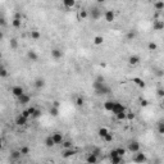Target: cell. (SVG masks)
Segmentation results:
<instances>
[{
	"label": "cell",
	"instance_id": "cell-14",
	"mask_svg": "<svg viewBox=\"0 0 164 164\" xmlns=\"http://www.w3.org/2000/svg\"><path fill=\"white\" fill-rule=\"evenodd\" d=\"M45 86V79L44 78H36L35 79V87L36 89H42Z\"/></svg>",
	"mask_w": 164,
	"mask_h": 164
},
{
	"label": "cell",
	"instance_id": "cell-45",
	"mask_svg": "<svg viewBox=\"0 0 164 164\" xmlns=\"http://www.w3.org/2000/svg\"><path fill=\"white\" fill-rule=\"evenodd\" d=\"M109 156H110V159H112V158H115V156H118V153H117V150H112V151L109 153Z\"/></svg>",
	"mask_w": 164,
	"mask_h": 164
},
{
	"label": "cell",
	"instance_id": "cell-50",
	"mask_svg": "<svg viewBox=\"0 0 164 164\" xmlns=\"http://www.w3.org/2000/svg\"><path fill=\"white\" fill-rule=\"evenodd\" d=\"M147 100H141V107H147Z\"/></svg>",
	"mask_w": 164,
	"mask_h": 164
},
{
	"label": "cell",
	"instance_id": "cell-4",
	"mask_svg": "<svg viewBox=\"0 0 164 164\" xmlns=\"http://www.w3.org/2000/svg\"><path fill=\"white\" fill-rule=\"evenodd\" d=\"M121 112H126V107H124L123 104L118 103V101H114V107H113V109H112V113L117 115V114L121 113Z\"/></svg>",
	"mask_w": 164,
	"mask_h": 164
},
{
	"label": "cell",
	"instance_id": "cell-39",
	"mask_svg": "<svg viewBox=\"0 0 164 164\" xmlns=\"http://www.w3.org/2000/svg\"><path fill=\"white\" fill-rule=\"evenodd\" d=\"M117 150V153H118V156H123L124 154H126V149H123V147H118V149H115Z\"/></svg>",
	"mask_w": 164,
	"mask_h": 164
},
{
	"label": "cell",
	"instance_id": "cell-49",
	"mask_svg": "<svg viewBox=\"0 0 164 164\" xmlns=\"http://www.w3.org/2000/svg\"><path fill=\"white\" fill-rule=\"evenodd\" d=\"M158 95H159L160 98H163V96H164V91H163V89H159V90H158Z\"/></svg>",
	"mask_w": 164,
	"mask_h": 164
},
{
	"label": "cell",
	"instance_id": "cell-2",
	"mask_svg": "<svg viewBox=\"0 0 164 164\" xmlns=\"http://www.w3.org/2000/svg\"><path fill=\"white\" fill-rule=\"evenodd\" d=\"M132 160H133L135 163H137V164H144V163L146 161V155H145L144 153L138 151V153L135 154V156H133Z\"/></svg>",
	"mask_w": 164,
	"mask_h": 164
},
{
	"label": "cell",
	"instance_id": "cell-34",
	"mask_svg": "<svg viewBox=\"0 0 164 164\" xmlns=\"http://www.w3.org/2000/svg\"><path fill=\"white\" fill-rule=\"evenodd\" d=\"M136 37V32L132 30V31H128V33H127V40H133Z\"/></svg>",
	"mask_w": 164,
	"mask_h": 164
},
{
	"label": "cell",
	"instance_id": "cell-36",
	"mask_svg": "<svg viewBox=\"0 0 164 164\" xmlns=\"http://www.w3.org/2000/svg\"><path fill=\"white\" fill-rule=\"evenodd\" d=\"M10 48H12V49H17V48H18V41H17V39H12V40H10Z\"/></svg>",
	"mask_w": 164,
	"mask_h": 164
},
{
	"label": "cell",
	"instance_id": "cell-43",
	"mask_svg": "<svg viewBox=\"0 0 164 164\" xmlns=\"http://www.w3.org/2000/svg\"><path fill=\"white\" fill-rule=\"evenodd\" d=\"M91 154H92V155H95V156H99V155H100V149H98V147H95V149H92V151H91Z\"/></svg>",
	"mask_w": 164,
	"mask_h": 164
},
{
	"label": "cell",
	"instance_id": "cell-3",
	"mask_svg": "<svg viewBox=\"0 0 164 164\" xmlns=\"http://www.w3.org/2000/svg\"><path fill=\"white\" fill-rule=\"evenodd\" d=\"M100 17H101V10H100L99 8H96V7L91 8V10H90V18H91L92 21H96V19H99Z\"/></svg>",
	"mask_w": 164,
	"mask_h": 164
},
{
	"label": "cell",
	"instance_id": "cell-30",
	"mask_svg": "<svg viewBox=\"0 0 164 164\" xmlns=\"http://www.w3.org/2000/svg\"><path fill=\"white\" fill-rule=\"evenodd\" d=\"M112 164H122V156H115V158H112L110 159Z\"/></svg>",
	"mask_w": 164,
	"mask_h": 164
},
{
	"label": "cell",
	"instance_id": "cell-12",
	"mask_svg": "<svg viewBox=\"0 0 164 164\" xmlns=\"http://www.w3.org/2000/svg\"><path fill=\"white\" fill-rule=\"evenodd\" d=\"M51 56H53L54 59H60V58L63 56V51H62L60 49H53V50H51Z\"/></svg>",
	"mask_w": 164,
	"mask_h": 164
},
{
	"label": "cell",
	"instance_id": "cell-31",
	"mask_svg": "<svg viewBox=\"0 0 164 164\" xmlns=\"http://www.w3.org/2000/svg\"><path fill=\"white\" fill-rule=\"evenodd\" d=\"M12 25H13V27H14V28H19V27H21V19L14 18V19H13V22H12Z\"/></svg>",
	"mask_w": 164,
	"mask_h": 164
},
{
	"label": "cell",
	"instance_id": "cell-26",
	"mask_svg": "<svg viewBox=\"0 0 164 164\" xmlns=\"http://www.w3.org/2000/svg\"><path fill=\"white\" fill-rule=\"evenodd\" d=\"M62 146L64 147V150H67V149H72L73 144H72V141L67 140V141H63V142H62Z\"/></svg>",
	"mask_w": 164,
	"mask_h": 164
},
{
	"label": "cell",
	"instance_id": "cell-32",
	"mask_svg": "<svg viewBox=\"0 0 164 164\" xmlns=\"http://www.w3.org/2000/svg\"><path fill=\"white\" fill-rule=\"evenodd\" d=\"M50 114H51L53 117H58V114H59V109H58V108L51 107V108H50Z\"/></svg>",
	"mask_w": 164,
	"mask_h": 164
},
{
	"label": "cell",
	"instance_id": "cell-27",
	"mask_svg": "<svg viewBox=\"0 0 164 164\" xmlns=\"http://www.w3.org/2000/svg\"><path fill=\"white\" fill-rule=\"evenodd\" d=\"M19 153H21V155H28L30 154V147L28 146H22L19 149Z\"/></svg>",
	"mask_w": 164,
	"mask_h": 164
},
{
	"label": "cell",
	"instance_id": "cell-15",
	"mask_svg": "<svg viewBox=\"0 0 164 164\" xmlns=\"http://www.w3.org/2000/svg\"><path fill=\"white\" fill-rule=\"evenodd\" d=\"M86 161H87V164H98V156L89 154V156L86 158Z\"/></svg>",
	"mask_w": 164,
	"mask_h": 164
},
{
	"label": "cell",
	"instance_id": "cell-21",
	"mask_svg": "<svg viewBox=\"0 0 164 164\" xmlns=\"http://www.w3.org/2000/svg\"><path fill=\"white\" fill-rule=\"evenodd\" d=\"M31 39H33V40H39V39H41V33H40V31H37V30L31 31Z\"/></svg>",
	"mask_w": 164,
	"mask_h": 164
},
{
	"label": "cell",
	"instance_id": "cell-6",
	"mask_svg": "<svg viewBox=\"0 0 164 164\" xmlns=\"http://www.w3.org/2000/svg\"><path fill=\"white\" fill-rule=\"evenodd\" d=\"M12 94H13L16 98H19L21 95L25 94V90H23V87H21V86H14V87L12 89Z\"/></svg>",
	"mask_w": 164,
	"mask_h": 164
},
{
	"label": "cell",
	"instance_id": "cell-33",
	"mask_svg": "<svg viewBox=\"0 0 164 164\" xmlns=\"http://www.w3.org/2000/svg\"><path fill=\"white\" fill-rule=\"evenodd\" d=\"M84 103H85L84 98H81V96H78V98L76 99V105H77V107H82V105H84Z\"/></svg>",
	"mask_w": 164,
	"mask_h": 164
},
{
	"label": "cell",
	"instance_id": "cell-55",
	"mask_svg": "<svg viewBox=\"0 0 164 164\" xmlns=\"http://www.w3.org/2000/svg\"><path fill=\"white\" fill-rule=\"evenodd\" d=\"M0 62H2V55H0Z\"/></svg>",
	"mask_w": 164,
	"mask_h": 164
},
{
	"label": "cell",
	"instance_id": "cell-7",
	"mask_svg": "<svg viewBox=\"0 0 164 164\" xmlns=\"http://www.w3.org/2000/svg\"><path fill=\"white\" fill-rule=\"evenodd\" d=\"M51 137H53L54 144H62L63 142V135H62V132H54Z\"/></svg>",
	"mask_w": 164,
	"mask_h": 164
},
{
	"label": "cell",
	"instance_id": "cell-9",
	"mask_svg": "<svg viewBox=\"0 0 164 164\" xmlns=\"http://www.w3.org/2000/svg\"><path fill=\"white\" fill-rule=\"evenodd\" d=\"M104 17H105V21L110 23V22H113V21H114L115 14H114V12H113V10H107V12H105V14H104Z\"/></svg>",
	"mask_w": 164,
	"mask_h": 164
},
{
	"label": "cell",
	"instance_id": "cell-46",
	"mask_svg": "<svg viewBox=\"0 0 164 164\" xmlns=\"http://www.w3.org/2000/svg\"><path fill=\"white\" fill-rule=\"evenodd\" d=\"M40 115H41V112H40L39 109H36V110H35V113L32 114V117H33V118H39Z\"/></svg>",
	"mask_w": 164,
	"mask_h": 164
},
{
	"label": "cell",
	"instance_id": "cell-56",
	"mask_svg": "<svg viewBox=\"0 0 164 164\" xmlns=\"http://www.w3.org/2000/svg\"><path fill=\"white\" fill-rule=\"evenodd\" d=\"M45 164H49V163H45Z\"/></svg>",
	"mask_w": 164,
	"mask_h": 164
},
{
	"label": "cell",
	"instance_id": "cell-10",
	"mask_svg": "<svg viewBox=\"0 0 164 164\" xmlns=\"http://www.w3.org/2000/svg\"><path fill=\"white\" fill-rule=\"evenodd\" d=\"M27 121H28L27 118H25L23 115L19 114V115L16 118V124H17V126H26V124H27Z\"/></svg>",
	"mask_w": 164,
	"mask_h": 164
},
{
	"label": "cell",
	"instance_id": "cell-19",
	"mask_svg": "<svg viewBox=\"0 0 164 164\" xmlns=\"http://www.w3.org/2000/svg\"><path fill=\"white\" fill-rule=\"evenodd\" d=\"M113 107H114V101H113V100H108V101L104 103V109L108 110V112H112Z\"/></svg>",
	"mask_w": 164,
	"mask_h": 164
},
{
	"label": "cell",
	"instance_id": "cell-5",
	"mask_svg": "<svg viewBox=\"0 0 164 164\" xmlns=\"http://www.w3.org/2000/svg\"><path fill=\"white\" fill-rule=\"evenodd\" d=\"M128 151H131V153H133V154L138 153V151H140V144H138L137 141L130 142V144H128Z\"/></svg>",
	"mask_w": 164,
	"mask_h": 164
},
{
	"label": "cell",
	"instance_id": "cell-37",
	"mask_svg": "<svg viewBox=\"0 0 164 164\" xmlns=\"http://www.w3.org/2000/svg\"><path fill=\"white\" fill-rule=\"evenodd\" d=\"M103 140H104L105 142H112V141H113V133H110V132H109V133L103 138Z\"/></svg>",
	"mask_w": 164,
	"mask_h": 164
},
{
	"label": "cell",
	"instance_id": "cell-1",
	"mask_svg": "<svg viewBox=\"0 0 164 164\" xmlns=\"http://www.w3.org/2000/svg\"><path fill=\"white\" fill-rule=\"evenodd\" d=\"M94 89H95V92L98 95H107V94H110V87L104 82V77H98V79L94 82Z\"/></svg>",
	"mask_w": 164,
	"mask_h": 164
},
{
	"label": "cell",
	"instance_id": "cell-54",
	"mask_svg": "<svg viewBox=\"0 0 164 164\" xmlns=\"http://www.w3.org/2000/svg\"><path fill=\"white\" fill-rule=\"evenodd\" d=\"M2 68H3V65H0V71H2Z\"/></svg>",
	"mask_w": 164,
	"mask_h": 164
},
{
	"label": "cell",
	"instance_id": "cell-24",
	"mask_svg": "<svg viewBox=\"0 0 164 164\" xmlns=\"http://www.w3.org/2000/svg\"><path fill=\"white\" fill-rule=\"evenodd\" d=\"M104 42V37L103 36H95L94 37V44L95 45H101Z\"/></svg>",
	"mask_w": 164,
	"mask_h": 164
},
{
	"label": "cell",
	"instance_id": "cell-13",
	"mask_svg": "<svg viewBox=\"0 0 164 164\" xmlns=\"http://www.w3.org/2000/svg\"><path fill=\"white\" fill-rule=\"evenodd\" d=\"M128 63H130V65H136V64H138V63H140V56H138V55H131L130 59H128Z\"/></svg>",
	"mask_w": 164,
	"mask_h": 164
},
{
	"label": "cell",
	"instance_id": "cell-53",
	"mask_svg": "<svg viewBox=\"0 0 164 164\" xmlns=\"http://www.w3.org/2000/svg\"><path fill=\"white\" fill-rule=\"evenodd\" d=\"M3 36H4V35H3V32H0V41L3 40Z\"/></svg>",
	"mask_w": 164,
	"mask_h": 164
},
{
	"label": "cell",
	"instance_id": "cell-25",
	"mask_svg": "<svg viewBox=\"0 0 164 164\" xmlns=\"http://www.w3.org/2000/svg\"><path fill=\"white\" fill-rule=\"evenodd\" d=\"M108 133H109V131H108V128H105V127H103V128L99 130V136H100L101 138H104Z\"/></svg>",
	"mask_w": 164,
	"mask_h": 164
},
{
	"label": "cell",
	"instance_id": "cell-23",
	"mask_svg": "<svg viewBox=\"0 0 164 164\" xmlns=\"http://www.w3.org/2000/svg\"><path fill=\"white\" fill-rule=\"evenodd\" d=\"M154 7H155V9L156 10H163L164 9V2H155L154 3Z\"/></svg>",
	"mask_w": 164,
	"mask_h": 164
},
{
	"label": "cell",
	"instance_id": "cell-16",
	"mask_svg": "<svg viewBox=\"0 0 164 164\" xmlns=\"http://www.w3.org/2000/svg\"><path fill=\"white\" fill-rule=\"evenodd\" d=\"M74 5H76V2H74V0H64V2H63V7L67 8V9H71V8H73Z\"/></svg>",
	"mask_w": 164,
	"mask_h": 164
},
{
	"label": "cell",
	"instance_id": "cell-17",
	"mask_svg": "<svg viewBox=\"0 0 164 164\" xmlns=\"http://www.w3.org/2000/svg\"><path fill=\"white\" fill-rule=\"evenodd\" d=\"M164 28V22L163 21H155L154 22V30L155 31H161Z\"/></svg>",
	"mask_w": 164,
	"mask_h": 164
},
{
	"label": "cell",
	"instance_id": "cell-51",
	"mask_svg": "<svg viewBox=\"0 0 164 164\" xmlns=\"http://www.w3.org/2000/svg\"><path fill=\"white\" fill-rule=\"evenodd\" d=\"M59 105H60L59 101H54V103H53V107H54V108H59Z\"/></svg>",
	"mask_w": 164,
	"mask_h": 164
},
{
	"label": "cell",
	"instance_id": "cell-38",
	"mask_svg": "<svg viewBox=\"0 0 164 164\" xmlns=\"http://www.w3.org/2000/svg\"><path fill=\"white\" fill-rule=\"evenodd\" d=\"M147 48H149V50L150 51H154V50H156V44L155 42H149V45H147Z\"/></svg>",
	"mask_w": 164,
	"mask_h": 164
},
{
	"label": "cell",
	"instance_id": "cell-41",
	"mask_svg": "<svg viewBox=\"0 0 164 164\" xmlns=\"http://www.w3.org/2000/svg\"><path fill=\"white\" fill-rule=\"evenodd\" d=\"M7 76H8V71L3 67L2 71H0V77H7Z\"/></svg>",
	"mask_w": 164,
	"mask_h": 164
},
{
	"label": "cell",
	"instance_id": "cell-29",
	"mask_svg": "<svg viewBox=\"0 0 164 164\" xmlns=\"http://www.w3.org/2000/svg\"><path fill=\"white\" fill-rule=\"evenodd\" d=\"M133 82H135L136 85H138L141 89H144V87H145V82H144L142 79H140V78H133Z\"/></svg>",
	"mask_w": 164,
	"mask_h": 164
},
{
	"label": "cell",
	"instance_id": "cell-40",
	"mask_svg": "<svg viewBox=\"0 0 164 164\" xmlns=\"http://www.w3.org/2000/svg\"><path fill=\"white\" fill-rule=\"evenodd\" d=\"M158 130H159V133H160V135H163V133H164V123H163L161 121L159 122V127H158Z\"/></svg>",
	"mask_w": 164,
	"mask_h": 164
},
{
	"label": "cell",
	"instance_id": "cell-44",
	"mask_svg": "<svg viewBox=\"0 0 164 164\" xmlns=\"http://www.w3.org/2000/svg\"><path fill=\"white\" fill-rule=\"evenodd\" d=\"M21 115H23V117H25V118H27V119L31 117V114L28 113V110H27V109H25V110L22 112V114H21Z\"/></svg>",
	"mask_w": 164,
	"mask_h": 164
},
{
	"label": "cell",
	"instance_id": "cell-11",
	"mask_svg": "<svg viewBox=\"0 0 164 164\" xmlns=\"http://www.w3.org/2000/svg\"><path fill=\"white\" fill-rule=\"evenodd\" d=\"M77 154V150L76 149H67V150H64L63 151V158H71V156H73V155H76Z\"/></svg>",
	"mask_w": 164,
	"mask_h": 164
},
{
	"label": "cell",
	"instance_id": "cell-8",
	"mask_svg": "<svg viewBox=\"0 0 164 164\" xmlns=\"http://www.w3.org/2000/svg\"><path fill=\"white\" fill-rule=\"evenodd\" d=\"M18 101H19V104H22V105L28 104V103L31 101V96L27 95V94H23V95H21V96L18 98Z\"/></svg>",
	"mask_w": 164,
	"mask_h": 164
},
{
	"label": "cell",
	"instance_id": "cell-42",
	"mask_svg": "<svg viewBox=\"0 0 164 164\" xmlns=\"http://www.w3.org/2000/svg\"><path fill=\"white\" fill-rule=\"evenodd\" d=\"M126 119L133 121V119H135V114H133V113H126Z\"/></svg>",
	"mask_w": 164,
	"mask_h": 164
},
{
	"label": "cell",
	"instance_id": "cell-47",
	"mask_svg": "<svg viewBox=\"0 0 164 164\" xmlns=\"http://www.w3.org/2000/svg\"><path fill=\"white\" fill-rule=\"evenodd\" d=\"M27 110H28V113H30V114H31V117H32V114L35 113V110H36V108H33V107H30V108H28Z\"/></svg>",
	"mask_w": 164,
	"mask_h": 164
},
{
	"label": "cell",
	"instance_id": "cell-20",
	"mask_svg": "<svg viewBox=\"0 0 164 164\" xmlns=\"http://www.w3.org/2000/svg\"><path fill=\"white\" fill-rule=\"evenodd\" d=\"M55 144H54V141H53V137L51 136H48L46 138H45V146L46 147H53Z\"/></svg>",
	"mask_w": 164,
	"mask_h": 164
},
{
	"label": "cell",
	"instance_id": "cell-28",
	"mask_svg": "<svg viewBox=\"0 0 164 164\" xmlns=\"http://www.w3.org/2000/svg\"><path fill=\"white\" fill-rule=\"evenodd\" d=\"M10 158H12L13 160H18V159L21 158V153H19V150H16V151H13V153L10 154Z\"/></svg>",
	"mask_w": 164,
	"mask_h": 164
},
{
	"label": "cell",
	"instance_id": "cell-18",
	"mask_svg": "<svg viewBox=\"0 0 164 164\" xmlns=\"http://www.w3.org/2000/svg\"><path fill=\"white\" fill-rule=\"evenodd\" d=\"M27 56H28V59H31L32 62H36V60L39 59V55H37L36 51H33V50H30V51L27 53Z\"/></svg>",
	"mask_w": 164,
	"mask_h": 164
},
{
	"label": "cell",
	"instance_id": "cell-48",
	"mask_svg": "<svg viewBox=\"0 0 164 164\" xmlns=\"http://www.w3.org/2000/svg\"><path fill=\"white\" fill-rule=\"evenodd\" d=\"M0 26H7V22H5V19L3 17L0 18Z\"/></svg>",
	"mask_w": 164,
	"mask_h": 164
},
{
	"label": "cell",
	"instance_id": "cell-52",
	"mask_svg": "<svg viewBox=\"0 0 164 164\" xmlns=\"http://www.w3.org/2000/svg\"><path fill=\"white\" fill-rule=\"evenodd\" d=\"M2 149H3V140L0 138V150H2Z\"/></svg>",
	"mask_w": 164,
	"mask_h": 164
},
{
	"label": "cell",
	"instance_id": "cell-35",
	"mask_svg": "<svg viewBox=\"0 0 164 164\" xmlns=\"http://www.w3.org/2000/svg\"><path fill=\"white\" fill-rule=\"evenodd\" d=\"M115 117H117L118 121H124V119H126V112H121V113H118Z\"/></svg>",
	"mask_w": 164,
	"mask_h": 164
},
{
	"label": "cell",
	"instance_id": "cell-22",
	"mask_svg": "<svg viewBox=\"0 0 164 164\" xmlns=\"http://www.w3.org/2000/svg\"><path fill=\"white\" fill-rule=\"evenodd\" d=\"M78 17H79L81 19H85V18H87V17H89L87 10H86V9H81V10L78 12Z\"/></svg>",
	"mask_w": 164,
	"mask_h": 164
}]
</instances>
